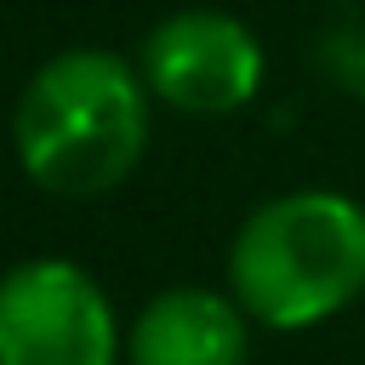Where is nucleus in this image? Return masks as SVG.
Returning a JSON list of instances; mask_svg holds the SVG:
<instances>
[{
    "label": "nucleus",
    "instance_id": "f03ea898",
    "mask_svg": "<svg viewBox=\"0 0 365 365\" xmlns=\"http://www.w3.org/2000/svg\"><path fill=\"white\" fill-rule=\"evenodd\" d=\"M228 297L268 331H308L365 297V205L336 188L262 200L228 245Z\"/></svg>",
    "mask_w": 365,
    "mask_h": 365
},
{
    "label": "nucleus",
    "instance_id": "20e7f679",
    "mask_svg": "<svg viewBox=\"0 0 365 365\" xmlns=\"http://www.w3.org/2000/svg\"><path fill=\"white\" fill-rule=\"evenodd\" d=\"M137 68L148 97L182 114H234L262 86V46L257 34L211 6L171 11L137 46Z\"/></svg>",
    "mask_w": 365,
    "mask_h": 365
},
{
    "label": "nucleus",
    "instance_id": "39448f33",
    "mask_svg": "<svg viewBox=\"0 0 365 365\" xmlns=\"http://www.w3.org/2000/svg\"><path fill=\"white\" fill-rule=\"evenodd\" d=\"M251 314L228 291L171 285L125 325V365H245Z\"/></svg>",
    "mask_w": 365,
    "mask_h": 365
},
{
    "label": "nucleus",
    "instance_id": "f257e3e1",
    "mask_svg": "<svg viewBox=\"0 0 365 365\" xmlns=\"http://www.w3.org/2000/svg\"><path fill=\"white\" fill-rule=\"evenodd\" d=\"M17 165L46 194L91 200L120 188L148 148L143 68L108 46H68L46 57L11 114Z\"/></svg>",
    "mask_w": 365,
    "mask_h": 365
},
{
    "label": "nucleus",
    "instance_id": "7ed1b4c3",
    "mask_svg": "<svg viewBox=\"0 0 365 365\" xmlns=\"http://www.w3.org/2000/svg\"><path fill=\"white\" fill-rule=\"evenodd\" d=\"M125 331L108 291L68 257L0 274V365H120Z\"/></svg>",
    "mask_w": 365,
    "mask_h": 365
}]
</instances>
